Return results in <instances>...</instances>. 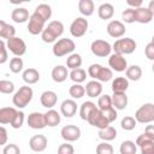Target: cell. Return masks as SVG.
<instances>
[{
  "instance_id": "obj_1",
  "label": "cell",
  "mask_w": 154,
  "mask_h": 154,
  "mask_svg": "<svg viewBox=\"0 0 154 154\" xmlns=\"http://www.w3.org/2000/svg\"><path fill=\"white\" fill-rule=\"evenodd\" d=\"M63 32H64V24L60 20H52L42 31L41 38L46 43H52L59 36H61Z\"/></svg>"
},
{
  "instance_id": "obj_2",
  "label": "cell",
  "mask_w": 154,
  "mask_h": 154,
  "mask_svg": "<svg viewBox=\"0 0 154 154\" xmlns=\"http://www.w3.org/2000/svg\"><path fill=\"white\" fill-rule=\"evenodd\" d=\"M34 96V91L31 89V87L29 85H23L20 87L13 95L12 97V102L16 107L18 108H24L28 106V103L32 100Z\"/></svg>"
},
{
  "instance_id": "obj_3",
  "label": "cell",
  "mask_w": 154,
  "mask_h": 154,
  "mask_svg": "<svg viewBox=\"0 0 154 154\" xmlns=\"http://www.w3.org/2000/svg\"><path fill=\"white\" fill-rule=\"evenodd\" d=\"M88 73L91 78L99 82H108L113 77V72L108 67H103L100 64H91L88 67Z\"/></svg>"
},
{
  "instance_id": "obj_4",
  "label": "cell",
  "mask_w": 154,
  "mask_h": 154,
  "mask_svg": "<svg viewBox=\"0 0 154 154\" xmlns=\"http://www.w3.org/2000/svg\"><path fill=\"white\" fill-rule=\"evenodd\" d=\"M75 48H76V45L71 38H60L54 43L52 49H53V54L60 58L67 54H72Z\"/></svg>"
},
{
  "instance_id": "obj_5",
  "label": "cell",
  "mask_w": 154,
  "mask_h": 154,
  "mask_svg": "<svg viewBox=\"0 0 154 154\" xmlns=\"http://www.w3.org/2000/svg\"><path fill=\"white\" fill-rule=\"evenodd\" d=\"M135 119L137 123L148 124L154 122V103H144L135 112Z\"/></svg>"
},
{
  "instance_id": "obj_6",
  "label": "cell",
  "mask_w": 154,
  "mask_h": 154,
  "mask_svg": "<svg viewBox=\"0 0 154 154\" xmlns=\"http://www.w3.org/2000/svg\"><path fill=\"white\" fill-rule=\"evenodd\" d=\"M136 42L135 40L130 38V37H125V38H118L114 43H113V51L117 54L124 55V54H131L132 52H135L136 49Z\"/></svg>"
},
{
  "instance_id": "obj_7",
  "label": "cell",
  "mask_w": 154,
  "mask_h": 154,
  "mask_svg": "<svg viewBox=\"0 0 154 154\" xmlns=\"http://www.w3.org/2000/svg\"><path fill=\"white\" fill-rule=\"evenodd\" d=\"M90 49H91V53L94 55L100 57V58H103V57L109 55L111 54V51L113 48L109 45V42H107L105 40H95V41L91 42Z\"/></svg>"
},
{
  "instance_id": "obj_8",
  "label": "cell",
  "mask_w": 154,
  "mask_h": 154,
  "mask_svg": "<svg viewBox=\"0 0 154 154\" xmlns=\"http://www.w3.org/2000/svg\"><path fill=\"white\" fill-rule=\"evenodd\" d=\"M6 47L16 57H22L26 52V45H25V42L20 37H17V36L7 40L6 41Z\"/></svg>"
},
{
  "instance_id": "obj_9",
  "label": "cell",
  "mask_w": 154,
  "mask_h": 154,
  "mask_svg": "<svg viewBox=\"0 0 154 154\" xmlns=\"http://www.w3.org/2000/svg\"><path fill=\"white\" fill-rule=\"evenodd\" d=\"M45 23L46 20L38 16L37 13H32L29 18V23H28V31L31 35H38L42 34V31L45 30Z\"/></svg>"
},
{
  "instance_id": "obj_10",
  "label": "cell",
  "mask_w": 154,
  "mask_h": 154,
  "mask_svg": "<svg viewBox=\"0 0 154 154\" xmlns=\"http://www.w3.org/2000/svg\"><path fill=\"white\" fill-rule=\"evenodd\" d=\"M88 123L95 128H97L99 130H102V129H106L107 126H109V122L107 120V118L105 117L103 112L99 108L94 109L93 113L90 114L89 119H88Z\"/></svg>"
},
{
  "instance_id": "obj_11",
  "label": "cell",
  "mask_w": 154,
  "mask_h": 154,
  "mask_svg": "<svg viewBox=\"0 0 154 154\" xmlns=\"http://www.w3.org/2000/svg\"><path fill=\"white\" fill-rule=\"evenodd\" d=\"M88 30V20L83 17H77L70 25V32L73 37H82Z\"/></svg>"
},
{
  "instance_id": "obj_12",
  "label": "cell",
  "mask_w": 154,
  "mask_h": 154,
  "mask_svg": "<svg viewBox=\"0 0 154 154\" xmlns=\"http://www.w3.org/2000/svg\"><path fill=\"white\" fill-rule=\"evenodd\" d=\"M28 125L31 129L38 130V129H43L47 126V122H46V116L45 113L41 112H32L28 116Z\"/></svg>"
},
{
  "instance_id": "obj_13",
  "label": "cell",
  "mask_w": 154,
  "mask_h": 154,
  "mask_svg": "<svg viewBox=\"0 0 154 154\" xmlns=\"http://www.w3.org/2000/svg\"><path fill=\"white\" fill-rule=\"evenodd\" d=\"M60 135L66 142H75L81 137V129L77 125H72V124L65 125L61 129Z\"/></svg>"
},
{
  "instance_id": "obj_14",
  "label": "cell",
  "mask_w": 154,
  "mask_h": 154,
  "mask_svg": "<svg viewBox=\"0 0 154 154\" xmlns=\"http://www.w3.org/2000/svg\"><path fill=\"white\" fill-rule=\"evenodd\" d=\"M108 65L112 70H114L117 72H123V71H126V69H128V61L124 58V55H120L117 53H113L109 57Z\"/></svg>"
},
{
  "instance_id": "obj_15",
  "label": "cell",
  "mask_w": 154,
  "mask_h": 154,
  "mask_svg": "<svg viewBox=\"0 0 154 154\" xmlns=\"http://www.w3.org/2000/svg\"><path fill=\"white\" fill-rule=\"evenodd\" d=\"M107 34L111 36V37H114V38H119L122 37L126 29H125V25L120 22V20H111L108 24H107Z\"/></svg>"
},
{
  "instance_id": "obj_16",
  "label": "cell",
  "mask_w": 154,
  "mask_h": 154,
  "mask_svg": "<svg viewBox=\"0 0 154 154\" xmlns=\"http://www.w3.org/2000/svg\"><path fill=\"white\" fill-rule=\"evenodd\" d=\"M48 140L45 135H34L29 141V147L32 152H43L47 148Z\"/></svg>"
},
{
  "instance_id": "obj_17",
  "label": "cell",
  "mask_w": 154,
  "mask_h": 154,
  "mask_svg": "<svg viewBox=\"0 0 154 154\" xmlns=\"http://www.w3.org/2000/svg\"><path fill=\"white\" fill-rule=\"evenodd\" d=\"M136 146L140 147L141 154H154V141L149 140L144 134L137 137Z\"/></svg>"
},
{
  "instance_id": "obj_18",
  "label": "cell",
  "mask_w": 154,
  "mask_h": 154,
  "mask_svg": "<svg viewBox=\"0 0 154 154\" xmlns=\"http://www.w3.org/2000/svg\"><path fill=\"white\" fill-rule=\"evenodd\" d=\"M60 112L66 118L73 117L76 114V112H77V103H76V101L72 100V99L64 100L61 102V105H60Z\"/></svg>"
},
{
  "instance_id": "obj_19",
  "label": "cell",
  "mask_w": 154,
  "mask_h": 154,
  "mask_svg": "<svg viewBox=\"0 0 154 154\" xmlns=\"http://www.w3.org/2000/svg\"><path fill=\"white\" fill-rule=\"evenodd\" d=\"M40 101H41V105L43 107L52 109L55 106L57 101H58V96H57V94L53 90H46V91H43L41 94Z\"/></svg>"
},
{
  "instance_id": "obj_20",
  "label": "cell",
  "mask_w": 154,
  "mask_h": 154,
  "mask_svg": "<svg viewBox=\"0 0 154 154\" xmlns=\"http://www.w3.org/2000/svg\"><path fill=\"white\" fill-rule=\"evenodd\" d=\"M153 13L152 11L148 8V7H140V8H136L135 10V18H136V22L141 23V24H148L152 22L153 19Z\"/></svg>"
},
{
  "instance_id": "obj_21",
  "label": "cell",
  "mask_w": 154,
  "mask_h": 154,
  "mask_svg": "<svg viewBox=\"0 0 154 154\" xmlns=\"http://www.w3.org/2000/svg\"><path fill=\"white\" fill-rule=\"evenodd\" d=\"M17 109L14 107H2L0 108V123L4 124H11L17 114Z\"/></svg>"
},
{
  "instance_id": "obj_22",
  "label": "cell",
  "mask_w": 154,
  "mask_h": 154,
  "mask_svg": "<svg viewBox=\"0 0 154 154\" xmlns=\"http://www.w3.org/2000/svg\"><path fill=\"white\" fill-rule=\"evenodd\" d=\"M85 93L89 97H96L100 96V94L102 93V85L99 81H89L85 85Z\"/></svg>"
},
{
  "instance_id": "obj_23",
  "label": "cell",
  "mask_w": 154,
  "mask_h": 154,
  "mask_svg": "<svg viewBox=\"0 0 154 154\" xmlns=\"http://www.w3.org/2000/svg\"><path fill=\"white\" fill-rule=\"evenodd\" d=\"M97 14L101 19L103 20H107V19H111L114 14V7L112 4L109 2H103L97 8Z\"/></svg>"
},
{
  "instance_id": "obj_24",
  "label": "cell",
  "mask_w": 154,
  "mask_h": 154,
  "mask_svg": "<svg viewBox=\"0 0 154 154\" xmlns=\"http://www.w3.org/2000/svg\"><path fill=\"white\" fill-rule=\"evenodd\" d=\"M52 78L57 83H63L67 78V67L63 65H57L52 70Z\"/></svg>"
},
{
  "instance_id": "obj_25",
  "label": "cell",
  "mask_w": 154,
  "mask_h": 154,
  "mask_svg": "<svg viewBox=\"0 0 154 154\" xmlns=\"http://www.w3.org/2000/svg\"><path fill=\"white\" fill-rule=\"evenodd\" d=\"M112 103L113 107L118 111L124 109L128 106V96L125 93H113L112 95Z\"/></svg>"
},
{
  "instance_id": "obj_26",
  "label": "cell",
  "mask_w": 154,
  "mask_h": 154,
  "mask_svg": "<svg viewBox=\"0 0 154 154\" xmlns=\"http://www.w3.org/2000/svg\"><path fill=\"white\" fill-rule=\"evenodd\" d=\"M16 35V29L13 25L7 24L5 20H0V37L2 40H10L14 37Z\"/></svg>"
},
{
  "instance_id": "obj_27",
  "label": "cell",
  "mask_w": 154,
  "mask_h": 154,
  "mask_svg": "<svg viewBox=\"0 0 154 154\" xmlns=\"http://www.w3.org/2000/svg\"><path fill=\"white\" fill-rule=\"evenodd\" d=\"M22 77H23V81L26 84H35V83H37L40 81V72L36 69L29 67V69L23 71Z\"/></svg>"
},
{
  "instance_id": "obj_28",
  "label": "cell",
  "mask_w": 154,
  "mask_h": 154,
  "mask_svg": "<svg viewBox=\"0 0 154 154\" xmlns=\"http://www.w3.org/2000/svg\"><path fill=\"white\" fill-rule=\"evenodd\" d=\"M11 18L16 23H24V22H26L30 18L29 11L26 8H24V7H17V8H14L12 11Z\"/></svg>"
},
{
  "instance_id": "obj_29",
  "label": "cell",
  "mask_w": 154,
  "mask_h": 154,
  "mask_svg": "<svg viewBox=\"0 0 154 154\" xmlns=\"http://www.w3.org/2000/svg\"><path fill=\"white\" fill-rule=\"evenodd\" d=\"M129 88V79L126 77H116L112 82L113 93H125Z\"/></svg>"
},
{
  "instance_id": "obj_30",
  "label": "cell",
  "mask_w": 154,
  "mask_h": 154,
  "mask_svg": "<svg viewBox=\"0 0 154 154\" xmlns=\"http://www.w3.org/2000/svg\"><path fill=\"white\" fill-rule=\"evenodd\" d=\"M78 10H79L81 14H83L85 17L91 16L94 13V10H95L94 1L93 0H81L78 2Z\"/></svg>"
},
{
  "instance_id": "obj_31",
  "label": "cell",
  "mask_w": 154,
  "mask_h": 154,
  "mask_svg": "<svg viewBox=\"0 0 154 154\" xmlns=\"http://www.w3.org/2000/svg\"><path fill=\"white\" fill-rule=\"evenodd\" d=\"M96 108H97V107H96V105H95L94 102H91V101H84V102L82 103L81 108H79V117H81L83 120H87V122H88L90 114H91L93 111L96 109Z\"/></svg>"
},
{
  "instance_id": "obj_32",
  "label": "cell",
  "mask_w": 154,
  "mask_h": 154,
  "mask_svg": "<svg viewBox=\"0 0 154 154\" xmlns=\"http://www.w3.org/2000/svg\"><path fill=\"white\" fill-rule=\"evenodd\" d=\"M45 116H46L47 126H52L53 128V126H57V125L60 124L61 118H60V114L58 113V111H55V109H48L45 113Z\"/></svg>"
},
{
  "instance_id": "obj_33",
  "label": "cell",
  "mask_w": 154,
  "mask_h": 154,
  "mask_svg": "<svg viewBox=\"0 0 154 154\" xmlns=\"http://www.w3.org/2000/svg\"><path fill=\"white\" fill-rule=\"evenodd\" d=\"M125 75H126V78L130 79V81H134V82L138 81L142 77V69L138 65L128 66V69L125 71Z\"/></svg>"
},
{
  "instance_id": "obj_34",
  "label": "cell",
  "mask_w": 154,
  "mask_h": 154,
  "mask_svg": "<svg viewBox=\"0 0 154 154\" xmlns=\"http://www.w3.org/2000/svg\"><path fill=\"white\" fill-rule=\"evenodd\" d=\"M99 137L105 141V142H108V141H113L116 137H117V130L116 128L113 126H107L106 129H102V130H99Z\"/></svg>"
},
{
  "instance_id": "obj_35",
  "label": "cell",
  "mask_w": 154,
  "mask_h": 154,
  "mask_svg": "<svg viewBox=\"0 0 154 154\" xmlns=\"http://www.w3.org/2000/svg\"><path fill=\"white\" fill-rule=\"evenodd\" d=\"M81 65H82V57L78 53H72V54H70L67 57V59H66L67 69L76 70V69H79Z\"/></svg>"
},
{
  "instance_id": "obj_36",
  "label": "cell",
  "mask_w": 154,
  "mask_h": 154,
  "mask_svg": "<svg viewBox=\"0 0 154 154\" xmlns=\"http://www.w3.org/2000/svg\"><path fill=\"white\" fill-rule=\"evenodd\" d=\"M34 12L37 13L38 16H41L46 22H47V20L51 18V16H52V8H51V6L47 5V4H40V5H37Z\"/></svg>"
},
{
  "instance_id": "obj_37",
  "label": "cell",
  "mask_w": 154,
  "mask_h": 154,
  "mask_svg": "<svg viewBox=\"0 0 154 154\" xmlns=\"http://www.w3.org/2000/svg\"><path fill=\"white\" fill-rule=\"evenodd\" d=\"M70 78H71V81H73L75 83H77V84H81L82 82H84L85 81V78H87V72L83 70V69H76V70H71V72H70Z\"/></svg>"
},
{
  "instance_id": "obj_38",
  "label": "cell",
  "mask_w": 154,
  "mask_h": 154,
  "mask_svg": "<svg viewBox=\"0 0 154 154\" xmlns=\"http://www.w3.org/2000/svg\"><path fill=\"white\" fill-rule=\"evenodd\" d=\"M69 94H70V96H71L72 99H81V97H83L84 94H85V88H84L82 84L75 83V84H72V85L70 87Z\"/></svg>"
},
{
  "instance_id": "obj_39",
  "label": "cell",
  "mask_w": 154,
  "mask_h": 154,
  "mask_svg": "<svg viewBox=\"0 0 154 154\" xmlns=\"http://www.w3.org/2000/svg\"><path fill=\"white\" fill-rule=\"evenodd\" d=\"M113 107V103H112V96L105 94V95H101L97 100V108L101 109V111H107L109 108Z\"/></svg>"
},
{
  "instance_id": "obj_40",
  "label": "cell",
  "mask_w": 154,
  "mask_h": 154,
  "mask_svg": "<svg viewBox=\"0 0 154 154\" xmlns=\"http://www.w3.org/2000/svg\"><path fill=\"white\" fill-rule=\"evenodd\" d=\"M136 150H137V146L132 141H124L119 147L120 154H136Z\"/></svg>"
},
{
  "instance_id": "obj_41",
  "label": "cell",
  "mask_w": 154,
  "mask_h": 154,
  "mask_svg": "<svg viewBox=\"0 0 154 154\" xmlns=\"http://www.w3.org/2000/svg\"><path fill=\"white\" fill-rule=\"evenodd\" d=\"M136 124H137V120L134 118V117H130V116H126L122 119L120 122V126L123 130L125 131H131L136 128Z\"/></svg>"
},
{
  "instance_id": "obj_42",
  "label": "cell",
  "mask_w": 154,
  "mask_h": 154,
  "mask_svg": "<svg viewBox=\"0 0 154 154\" xmlns=\"http://www.w3.org/2000/svg\"><path fill=\"white\" fill-rule=\"evenodd\" d=\"M23 65H24V63H23L22 58H19V57L12 58L10 60V70L13 73H19L23 70Z\"/></svg>"
},
{
  "instance_id": "obj_43",
  "label": "cell",
  "mask_w": 154,
  "mask_h": 154,
  "mask_svg": "<svg viewBox=\"0 0 154 154\" xmlns=\"http://www.w3.org/2000/svg\"><path fill=\"white\" fill-rule=\"evenodd\" d=\"M14 91V84L11 81H0V93L2 94H12Z\"/></svg>"
},
{
  "instance_id": "obj_44",
  "label": "cell",
  "mask_w": 154,
  "mask_h": 154,
  "mask_svg": "<svg viewBox=\"0 0 154 154\" xmlns=\"http://www.w3.org/2000/svg\"><path fill=\"white\" fill-rule=\"evenodd\" d=\"M122 18H123V20L125 23H129V24L136 22V18H135V8H130L129 7V8L124 10L123 13H122Z\"/></svg>"
},
{
  "instance_id": "obj_45",
  "label": "cell",
  "mask_w": 154,
  "mask_h": 154,
  "mask_svg": "<svg viewBox=\"0 0 154 154\" xmlns=\"http://www.w3.org/2000/svg\"><path fill=\"white\" fill-rule=\"evenodd\" d=\"M96 154H113V147L107 142H102L97 144Z\"/></svg>"
},
{
  "instance_id": "obj_46",
  "label": "cell",
  "mask_w": 154,
  "mask_h": 154,
  "mask_svg": "<svg viewBox=\"0 0 154 154\" xmlns=\"http://www.w3.org/2000/svg\"><path fill=\"white\" fill-rule=\"evenodd\" d=\"M23 123H24V113L22 111H18L16 117H14V119L11 123V126L13 129H19V128H22Z\"/></svg>"
},
{
  "instance_id": "obj_47",
  "label": "cell",
  "mask_w": 154,
  "mask_h": 154,
  "mask_svg": "<svg viewBox=\"0 0 154 154\" xmlns=\"http://www.w3.org/2000/svg\"><path fill=\"white\" fill-rule=\"evenodd\" d=\"M2 154H20V149L17 144L14 143H10L6 144L2 149Z\"/></svg>"
},
{
  "instance_id": "obj_48",
  "label": "cell",
  "mask_w": 154,
  "mask_h": 154,
  "mask_svg": "<svg viewBox=\"0 0 154 154\" xmlns=\"http://www.w3.org/2000/svg\"><path fill=\"white\" fill-rule=\"evenodd\" d=\"M73 153H75L73 146L67 143V142L60 144L59 148H58V154H73Z\"/></svg>"
},
{
  "instance_id": "obj_49",
  "label": "cell",
  "mask_w": 154,
  "mask_h": 154,
  "mask_svg": "<svg viewBox=\"0 0 154 154\" xmlns=\"http://www.w3.org/2000/svg\"><path fill=\"white\" fill-rule=\"evenodd\" d=\"M0 64H5L7 61V47H6V42L4 40L0 41Z\"/></svg>"
},
{
  "instance_id": "obj_50",
  "label": "cell",
  "mask_w": 154,
  "mask_h": 154,
  "mask_svg": "<svg viewBox=\"0 0 154 154\" xmlns=\"http://www.w3.org/2000/svg\"><path fill=\"white\" fill-rule=\"evenodd\" d=\"M102 112H103L105 117L107 118V120H108L109 123L114 122V120L117 119V117H118V114H117V109H116L114 107H112V108H109V109H107V111H102Z\"/></svg>"
},
{
  "instance_id": "obj_51",
  "label": "cell",
  "mask_w": 154,
  "mask_h": 154,
  "mask_svg": "<svg viewBox=\"0 0 154 154\" xmlns=\"http://www.w3.org/2000/svg\"><path fill=\"white\" fill-rule=\"evenodd\" d=\"M144 53H146V57H147L149 60H153V61H154V43H153L152 41L146 46Z\"/></svg>"
},
{
  "instance_id": "obj_52",
  "label": "cell",
  "mask_w": 154,
  "mask_h": 154,
  "mask_svg": "<svg viewBox=\"0 0 154 154\" xmlns=\"http://www.w3.org/2000/svg\"><path fill=\"white\" fill-rule=\"evenodd\" d=\"M144 135L149 140L154 141V125H147L146 126V130H144Z\"/></svg>"
},
{
  "instance_id": "obj_53",
  "label": "cell",
  "mask_w": 154,
  "mask_h": 154,
  "mask_svg": "<svg viewBox=\"0 0 154 154\" xmlns=\"http://www.w3.org/2000/svg\"><path fill=\"white\" fill-rule=\"evenodd\" d=\"M126 4L130 6V8H135V10H136V8L142 7L143 1H142V0H128Z\"/></svg>"
},
{
  "instance_id": "obj_54",
  "label": "cell",
  "mask_w": 154,
  "mask_h": 154,
  "mask_svg": "<svg viewBox=\"0 0 154 154\" xmlns=\"http://www.w3.org/2000/svg\"><path fill=\"white\" fill-rule=\"evenodd\" d=\"M0 136H1V138H0V144H1V146L6 144V141H7V131H6V129H5L4 126L0 128Z\"/></svg>"
},
{
  "instance_id": "obj_55",
  "label": "cell",
  "mask_w": 154,
  "mask_h": 154,
  "mask_svg": "<svg viewBox=\"0 0 154 154\" xmlns=\"http://www.w3.org/2000/svg\"><path fill=\"white\" fill-rule=\"evenodd\" d=\"M148 8L152 11V13H153V16H154V0H150V1H149V4H148Z\"/></svg>"
},
{
  "instance_id": "obj_56",
  "label": "cell",
  "mask_w": 154,
  "mask_h": 154,
  "mask_svg": "<svg viewBox=\"0 0 154 154\" xmlns=\"http://www.w3.org/2000/svg\"><path fill=\"white\" fill-rule=\"evenodd\" d=\"M152 71L154 72V63H153V65H152Z\"/></svg>"
},
{
  "instance_id": "obj_57",
  "label": "cell",
  "mask_w": 154,
  "mask_h": 154,
  "mask_svg": "<svg viewBox=\"0 0 154 154\" xmlns=\"http://www.w3.org/2000/svg\"><path fill=\"white\" fill-rule=\"evenodd\" d=\"M152 42H153V43H154V36H153V37H152Z\"/></svg>"
}]
</instances>
